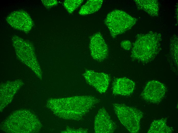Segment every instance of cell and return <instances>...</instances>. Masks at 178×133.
Masks as SVG:
<instances>
[{"mask_svg":"<svg viewBox=\"0 0 178 133\" xmlns=\"http://www.w3.org/2000/svg\"><path fill=\"white\" fill-rule=\"evenodd\" d=\"M135 83L131 80L126 77L117 78L112 84L113 94L115 95L128 96L133 92Z\"/></svg>","mask_w":178,"mask_h":133,"instance_id":"cell-9","label":"cell"},{"mask_svg":"<svg viewBox=\"0 0 178 133\" xmlns=\"http://www.w3.org/2000/svg\"><path fill=\"white\" fill-rule=\"evenodd\" d=\"M167 118L154 120L151 123L147 133H170L174 130L172 127L167 125Z\"/></svg>","mask_w":178,"mask_h":133,"instance_id":"cell-10","label":"cell"},{"mask_svg":"<svg viewBox=\"0 0 178 133\" xmlns=\"http://www.w3.org/2000/svg\"><path fill=\"white\" fill-rule=\"evenodd\" d=\"M83 2L82 0H66L64 1L63 6L68 12L71 14Z\"/></svg>","mask_w":178,"mask_h":133,"instance_id":"cell-12","label":"cell"},{"mask_svg":"<svg viewBox=\"0 0 178 133\" xmlns=\"http://www.w3.org/2000/svg\"><path fill=\"white\" fill-rule=\"evenodd\" d=\"M83 75L87 82L100 93H105L107 90L110 80L107 74L87 70Z\"/></svg>","mask_w":178,"mask_h":133,"instance_id":"cell-7","label":"cell"},{"mask_svg":"<svg viewBox=\"0 0 178 133\" xmlns=\"http://www.w3.org/2000/svg\"><path fill=\"white\" fill-rule=\"evenodd\" d=\"M6 20L13 28L26 33L28 32L34 25L29 15L22 10L12 12L7 17Z\"/></svg>","mask_w":178,"mask_h":133,"instance_id":"cell-5","label":"cell"},{"mask_svg":"<svg viewBox=\"0 0 178 133\" xmlns=\"http://www.w3.org/2000/svg\"><path fill=\"white\" fill-rule=\"evenodd\" d=\"M94 129L97 133H112L115 130L114 124L104 107L99 110L95 118Z\"/></svg>","mask_w":178,"mask_h":133,"instance_id":"cell-8","label":"cell"},{"mask_svg":"<svg viewBox=\"0 0 178 133\" xmlns=\"http://www.w3.org/2000/svg\"><path fill=\"white\" fill-rule=\"evenodd\" d=\"M166 91L165 85L161 82L153 80L149 82L142 92L141 95L146 101L152 103L160 102Z\"/></svg>","mask_w":178,"mask_h":133,"instance_id":"cell-4","label":"cell"},{"mask_svg":"<svg viewBox=\"0 0 178 133\" xmlns=\"http://www.w3.org/2000/svg\"><path fill=\"white\" fill-rule=\"evenodd\" d=\"M137 19L125 12L118 10L109 13L104 20L111 36L114 38L130 29L136 23Z\"/></svg>","mask_w":178,"mask_h":133,"instance_id":"cell-3","label":"cell"},{"mask_svg":"<svg viewBox=\"0 0 178 133\" xmlns=\"http://www.w3.org/2000/svg\"><path fill=\"white\" fill-rule=\"evenodd\" d=\"M115 112L120 123L131 133L139 131L140 121L143 117L142 112L138 109L124 104H113Z\"/></svg>","mask_w":178,"mask_h":133,"instance_id":"cell-2","label":"cell"},{"mask_svg":"<svg viewBox=\"0 0 178 133\" xmlns=\"http://www.w3.org/2000/svg\"><path fill=\"white\" fill-rule=\"evenodd\" d=\"M172 46L171 47V52L173 61V64L174 65L175 69H178V42L177 39L172 41Z\"/></svg>","mask_w":178,"mask_h":133,"instance_id":"cell-13","label":"cell"},{"mask_svg":"<svg viewBox=\"0 0 178 133\" xmlns=\"http://www.w3.org/2000/svg\"><path fill=\"white\" fill-rule=\"evenodd\" d=\"M161 36L155 34L138 35L133 44L131 57L143 63L153 60L160 49Z\"/></svg>","mask_w":178,"mask_h":133,"instance_id":"cell-1","label":"cell"},{"mask_svg":"<svg viewBox=\"0 0 178 133\" xmlns=\"http://www.w3.org/2000/svg\"><path fill=\"white\" fill-rule=\"evenodd\" d=\"M89 47L91 55L95 60L102 61L107 57L108 48L100 32L96 33L91 36Z\"/></svg>","mask_w":178,"mask_h":133,"instance_id":"cell-6","label":"cell"},{"mask_svg":"<svg viewBox=\"0 0 178 133\" xmlns=\"http://www.w3.org/2000/svg\"><path fill=\"white\" fill-rule=\"evenodd\" d=\"M103 2L102 0H90L81 7L79 14L81 15L90 14L98 11L101 8Z\"/></svg>","mask_w":178,"mask_h":133,"instance_id":"cell-11","label":"cell"},{"mask_svg":"<svg viewBox=\"0 0 178 133\" xmlns=\"http://www.w3.org/2000/svg\"><path fill=\"white\" fill-rule=\"evenodd\" d=\"M42 2L44 5L47 8H50L57 5L58 2L57 0H42Z\"/></svg>","mask_w":178,"mask_h":133,"instance_id":"cell-14","label":"cell"},{"mask_svg":"<svg viewBox=\"0 0 178 133\" xmlns=\"http://www.w3.org/2000/svg\"><path fill=\"white\" fill-rule=\"evenodd\" d=\"M121 47L126 50H129L131 47V42L129 41L126 40L122 41L121 43Z\"/></svg>","mask_w":178,"mask_h":133,"instance_id":"cell-15","label":"cell"}]
</instances>
